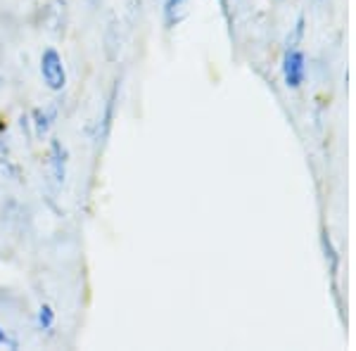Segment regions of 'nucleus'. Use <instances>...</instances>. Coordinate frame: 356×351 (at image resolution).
<instances>
[{"label":"nucleus","instance_id":"1","mask_svg":"<svg viewBox=\"0 0 356 351\" xmlns=\"http://www.w3.org/2000/svg\"><path fill=\"white\" fill-rule=\"evenodd\" d=\"M41 76L43 83L50 90H62L67 85V72H65V62L57 50H45L41 55Z\"/></svg>","mask_w":356,"mask_h":351},{"label":"nucleus","instance_id":"2","mask_svg":"<svg viewBox=\"0 0 356 351\" xmlns=\"http://www.w3.org/2000/svg\"><path fill=\"white\" fill-rule=\"evenodd\" d=\"M283 76L285 83L290 88H300L304 81V55L302 50L297 48H288V53L283 57Z\"/></svg>","mask_w":356,"mask_h":351},{"label":"nucleus","instance_id":"3","mask_svg":"<svg viewBox=\"0 0 356 351\" xmlns=\"http://www.w3.org/2000/svg\"><path fill=\"white\" fill-rule=\"evenodd\" d=\"M48 159H50V174H53L55 183H65V176H67V149H65V145H62L60 140L50 142Z\"/></svg>","mask_w":356,"mask_h":351},{"label":"nucleus","instance_id":"4","mask_svg":"<svg viewBox=\"0 0 356 351\" xmlns=\"http://www.w3.org/2000/svg\"><path fill=\"white\" fill-rule=\"evenodd\" d=\"M33 119H36V133L38 136H45L48 129L53 126V119H55V109H36L33 112Z\"/></svg>","mask_w":356,"mask_h":351},{"label":"nucleus","instance_id":"5","mask_svg":"<svg viewBox=\"0 0 356 351\" xmlns=\"http://www.w3.org/2000/svg\"><path fill=\"white\" fill-rule=\"evenodd\" d=\"M53 323H55V311H53V307L43 304V307L38 309V327H41V330H50Z\"/></svg>","mask_w":356,"mask_h":351},{"label":"nucleus","instance_id":"6","mask_svg":"<svg viewBox=\"0 0 356 351\" xmlns=\"http://www.w3.org/2000/svg\"><path fill=\"white\" fill-rule=\"evenodd\" d=\"M183 3L186 0H166L164 5V15H166V24H174V22H178V10L183 8Z\"/></svg>","mask_w":356,"mask_h":351},{"label":"nucleus","instance_id":"7","mask_svg":"<svg viewBox=\"0 0 356 351\" xmlns=\"http://www.w3.org/2000/svg\"><path fill=\"white\" fill-rule=\"evenodd\" d=\"M0 349H17V342L3 330V325H0Z\"/></svg>","mask_w":356,"mask_h":351},{"label":"nucleus","instance_id":"8","mask_svg":"<svg viewBox=\"0 0 356 351\" xmlns=\"http://www.w3.org/2000/svg\"><path fill=\"white\" fill-rule=\"evenodd\" d=\"M221 3V8H223V13H226V17H228V0H219Z\"/></svg>","mask_w":356,"mask_h":351}]
</instances>
